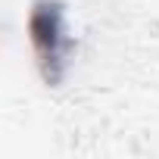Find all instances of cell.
I'll return each instance as SVG.
<instances>
[{"mask_svg":"<svg viewBox=\"0 0 159 159\" xmlns=\"http://www.w3.org/2000/svg\"><path fill=\"white\" fill-rule=\"evenodd\" d=\"M28 41L47 84H59L69 69L75 41L66 31V7L59 0H34L28 13Z\"/></svg>","mask_w":159,"mask_h":159,"instance_id":"cell-1","label":"cell"}]
</instances>
